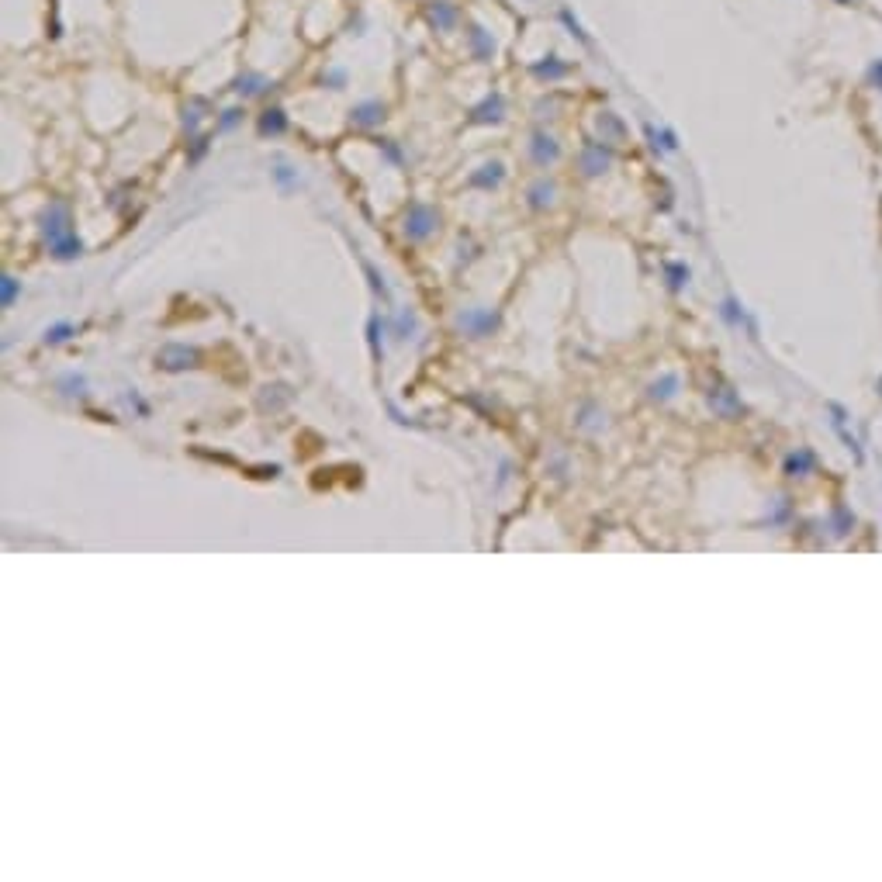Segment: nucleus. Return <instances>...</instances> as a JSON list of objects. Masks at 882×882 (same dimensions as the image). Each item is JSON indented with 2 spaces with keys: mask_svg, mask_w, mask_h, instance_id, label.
I'll return each instance as SVG.
<instances>
[{
  "mask_svg": "<svg viewBox=\"0 0 882 882\" xmlns=\"http://www.w3.org/2000/svg\"><path fill=\"white\" fill-rule=\"evenodd\" d=\"M429 21H433L436 28H450V25L457 21V11H454L450 4H443V0H440V4H433V7H429Z\"/></svg>",
  "mask_w": 882,
  "mask_h": 882,
  "instance_id": "obj_1",
  "label": "nucleus"
},
{
  "mask_svg": "<svg viewBox=\"0 0 882 882\" xmlns=\"http://www.w3.org/2000/svg\"><path fill=\"white\" fill-rule=\"evenodd\" d=\"M533 73H540V77H561V73H564V66L547 63V66H533Z\"/></svg>",
  "mask_w": 882,
  "mask_h": 882,
  "instance_id": "obj_3",
  "label": "nucleus"
},
{
  "mask_svg": "<svg viewBox=\"0 0 882 882\" xmlns=\"http://www.w3.org/2000/svg\"><path fill=\"white\" fill-rule=\"evenodd\" d=\"M533 156H537V163H547V160H554V156H557V146H554V139H544V135H537Z\"/></svg>",
  "mask_w": 882,
  "mask_h": 882,
  "instance_id": "obj_2",
  "label": "nucleus"
}]
</instances>
